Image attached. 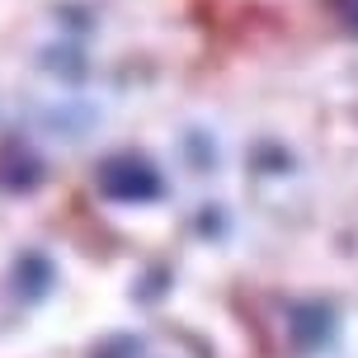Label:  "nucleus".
Masks as SVG:
<instances>
[{
	"label": "nucleus",
	"mask_w": 358,
	"mask_h": 358,
	"mask_svg": "<svg viewBox=\"0 0 358 358\" xmlns=\"http://www.w3.org/2000/svg\"><path fill=\"white\" fill-rule=\"evenodd\" d=\"M99 194L113 198V203H151V198L161 194V175H156V165L142 161V156H108L99 165Z\"/></svg>",
	"instance_id": "nucleus-1"
},
{
	"label": "nucleus",
	"mask_w": 358,
	"mask_h": 358,
	"mask_svg": "<svg viewBox=\"0 0 358 358\" xmlns=\"http://www.w3.org/2000/svg\"><path fill=\"white\" fill-rule=\"evenodd\" d=\"M292 335H297V344H321L325 335H330V311H325V306H302Z\"/></svg>",
	"instance_id": "nucleus-2"
}]
</instances>
